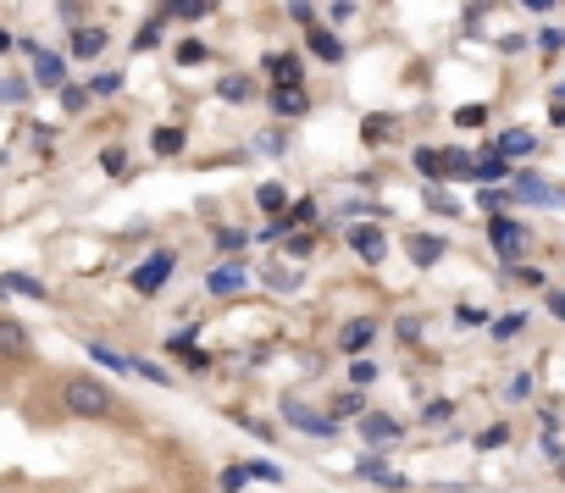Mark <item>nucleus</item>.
I'll return each instance as SVG.
<instances>
[{"label": "nucleus", "instance_id": "f257e3e1", "mask_svg": "<svg viewBox=\"0 0 565 493\" xmlns=\"http://www.w3.org/2000/svg\"><path fill=\"white\" fill-rule=\"evenodd\" d=\"M61 405L73 410V416H89V421L117 416V399H111V388L100 377H73V383L61 388Z\"/></svg>", "mask_w": 565, "mask_h": 493}, {"label": "nucleus", "instance_id": "f03ea898", "mask_svg": "<svg viewBox=\"0 0 565 493\" xmlns=\"http://www.w3.org/2000/svg\"><path fill=\"white\" fill-rule=\"evenodd\" d=\"M488 239H493V250L505 255V261H516V255H527V228H521V222H510V217H493L488 222Z\"/></svg>", "mask_w": 565, "mask_h": 493}, {"label": "nucleus", "instance_id": "7ed1b4c3", "mask_svg": "<svg viewBox=\"0 0 565 493\" xmlns=\"http://www.w3.org/2000/svg\"><path fill=\"white\" fill-rule=\"evenodd\" d=\"M283 416H289L294 427H305L311 438H338V421H333V416H316V410H305L300 399H283Z\"/></svg>", "mask_w": 565, "mask_h": 493}, {"label": "nucleus", "instance_id": "20e7f679", "mask_svg": "<svg viewBox=\"0 0 565 493\" xmlns=\"http://www.w3.org/2000/svg\"><path fill=\"white\" fill-rule=\"evenodd\" d=\"M167 272H172V250H156L145 266H139V272H133V289H139V294H156L161 283H167Z\"/></svg>", "mask_w": 565, "mask_h": 493}, {"label": "nucleus", "instance_id": "39448f33", "mask_svg": "<svg viewBox=\"0 0 565 493\" xmlns=\"http://www.w3.org/2000/svg\"><path fill=\"white\" fill-rule=\"evenodd\" d=\"M349 250H355V255H361V261H383V255H388V239H383V233H377V228H366V222H361V228H349Z\"/></svg>", "mask_w": 565, "mask_h": 493}, {"label": "nucleus", "instance_id": "423d86ee", "mask_svg": "<svg viewBox=\"0 0 565 493\" xmlns=\"http://www.w3.org/2000/svg\"><path fill=\"white\" fill-rule=\"evenodd\" d=\"M372 338H377V322H372V316H355V322H349L344 333H338V349H344V355H361V349L372 344Z\"/></svg>", "mask_w": 565, "mask_h": 493}, {"label": "nucleus", "instance_id": "0eeeda50", "mask_svg": "<svg viewBox=\"0 0 565 493\" xmlns=\"http://www.w3.org/2000/svg\"><path fill=\"white\" fill-rule=\"evenodd\" d=\"M0 355H6V361H23L28 355V327L12 322V316H0Z\"/></svg>", "mask_w": 565, "mask_h": 493}, {"label": "nucleus", "instance_id": "6e6552de", "mask_svg": "<svg viewBox=\"0 0 565 493\" xmlns=\"http://www.w3.org/2000/svg\"><path fill=\"white\" fill-rule=\"evenodd\" d=\"M505 156H499V145H488V150H482V156H471V178H482V183H499V178H505Z\"/></svg>", "mask_w": 565, "mask_h": 493}, {"label": "nucleus", "instance_id": "1a4fd4ad", "mask_svg": "<svg viewBox=\"0 0 565 493\" xmlns=\"http://www.w3.org/2000/svg\"><path fill=\"white\" fill-rule=\"evenodd\" d=\"M361 438H366V444H394V438H399V421L394 416H377V410H372V416H361Z\"/></svg>", "mask_w": 565, "mask_h": 493}, {"label": "nucleus", "instance_id": "9d476101", "mask_svg": "<svg viewBox=\"0 0 565 493\" xmlns=\"http://www.w3.org/2000/svg\"><path fill=\"white\" fill-rule=\"evenodd\" d=\"M205 289H211V294H239L244 289V266H211Z\"/></svg>", "mask_w": 565, "mask_h": 493}, {"label": "nucleus", "instance_id": "9b49d317", "mask_svg": "<svg viewBox=\"0 0 565 493\" xmlns=\"http://www.w3.org/2000/svg\"><path fill=\"white\" fill-rule=\"evenodd\" d=\"M438 255H444V239H433V233H410V261L416 266H438Z\"/></svg>", "mask_w": 565, "mask_h": 493}, {"label": "nucleus", "instance_id": "f8f14e48", "mask_svg": "<svg viewBox=\"0 0 565 493\" xmlns=\"http://www.w3.org/2000/svg\"><path fill=\"white\" fill-rule=\"evenodd\" d=\"M272 106L283 111V117H300V111L311 106V100H305V89H300V84H277V89H272Z\"/></svg>", "mask_w": 565, "mask_h": 493}, {"label": "nucleus", "instance_id": "ddd939ff", "mask_svg": "<svg viewBox=\"0 0 565 493\" xmlns=\"http://www.w3.org/2000/svg\"><path fill=\"white\" fill-rule=\"evenodd\" d=\"M532 150H538V139H532L527 128H510V133H499V156H532Z\"/></svg>", "mask_w": 565, "mask_h": 493}, {"label": "nucleus", "instance_id": "4468645a", "mask_svg": "<svg viewBox=\"0 0 565 493\" xmlns=\"http://www.w3.org/2000/svg\"><path fill=\"white\" fill-rule=\"evenodd\" d=\"M516 194L521 200H538V205H565V194L549 189V183H538V178H516Z\"/></svg>", "mask_w": 565, "mask_h": 493}, {"label": "nucleus", "instance_id": "2eb2a0df", "mask_svg": "<svg viewBox=\"0 0 565 493\" xmlns=\"http://www.w3.org/2000/svg\"><path fill=\"white\" fill-rule=\"evenodd\" d=\"M0 294H28V300H45V283H34V277H23V272H0Z\"/></svg>", "mask_w": 565, "mask_h": 493}, {"label": "nucleus", "instance_id": "dca6fc26", "mask_svg": "<svg viewBox=\"0 0 565 493\" xmlns=\"http://www.w3.org/2000/svg\"><path fill=\"white\" fill-rule=\"evenodd\" d=\"M34 78H39V84H61V56L34 50Z\"/></svg>", "mask_w": 565, "mask_h": 493}, {"label": "nucleus", "instance_id": "f3484780", "mask_svg": "<svg viewBox=\"0 0 565 493\" xmlns=\"http://www.w3.org/2000/svg\"><path fill=\"white\" fill-rule=\"evenodd\" d=\"M311 50H316L322 61H338V56H344V45L333 39V28H316V34H311Z\"/></svg>", "mask_w": 565, "mask_h": 493}, {"label": "nucleus", "instance_id": "a211bd4d", "mask_svg": "<svg viewBox=\"0 0 565 493\" xmlns=\"http://www.w3.org/2000/svg\"><path fill=\"white\" fill-rule=\"evenodd\" d=\"M89 355H95L100 366H111V372H133V355H117V349H106V344H89Z\"/></svg>", "mask_w": 565, "mask_h": 493}, {"label": "nucleus", "instance_id": "6ab92c4d", "mask_svg": "<svg viewBox=\"0 0 565 493\" xmlns=\"http://www.w3.org/2000/svg\"><path fill=\"white\" fill-rule=\"evenodd\" d=\"M150 145H156V156H178V150H183V128H161Z\"/></svg>", "mask_w": 565, "mask_h": 493}, {"label": "nucleus", "instance_id": "aec40b11", "mask_svg": "<svg viewBox=\"0 0 565 493\" xmlns=\"http://www.w3.org/2000/svg\"><path fill=\"white\" fill-rule=\"evenodd\" d=\"M289 222H316V200H294L289 211H283V228H289Z\"/></svg>", "mask_w": 565, "mask_h": 493}, {"label": "nucleus", "instance_id": "412c9836", "mask_svg": "<svg viewBox=\"0 0 565 493\" xmlns=\"http://www.w3.org/2000/svg\"><path fill=\"white\" fill-rule=\"evenodd\" d=\"M100 45H106V34H95V28H89V34H73L78 56H100Z\"/></svg>", "mask_w": 565, "mask_h": 493}, {"label": "nucleus", "instance_id": "4be33fe9", "mask_svg": "<svg viewBox=\"0 0 565 493\" xmlns=\"http://www.w3.org/2000/svg\"><path fill=\"white\" fill-rule=\"evenodd\" d=\"M244 482H250V471H244V466H228V471L217 477V488H222V493H239Z\"/></svg>", "mask_w": 565, "mask_h": 493}, {"label": "nucleus", "instance_id": "5701e85b", "mask_svg": "<svg viewBox=\"0 0 565 493\" xmlns=\"http://www.w3.org/2000/svg\"><path fill=\"white\" fill-rule=\"evenodd\" d=\"M361 410H366V405H361V394H355V388L333 399V416H361Z\"/></svg>", "mask_w": 565, "mask_h": 493}, {"label": "nucleus", "instance_id": "b1692460", "mask_svg": "<svg viewBox=\"0 0 565 493\" xmlns=\"http://www.w3.org/2000/svg\"><path fill=\"white\" fill-rule=\"evenodd\" d=\"M289 205V194L277 189V183H261V211H283Z\"/></svg>", "mask_w": 565, "mask_h": 493}, {"label": "nucleus", "instance_id": "393cba45", "mask_svg": "<svg viewBox=\"0 0 565 493\" xmlns=\"http://www.w3.org/2000/svg\"><path fill=\"white\" fill-rule=\"evenodd\" d=\"M211 0H172V17H205Z\"/></svg>", "mask_w": 565, "mask_h": 493}, {"label": "nucleus", "instance_id": "a878e982", "mask_svg": "<svg viewBox=\"0 0 565 493\" xmlns=\"http://www.w3.org/2000/svg\"><path fill=\"white\" fill-rule=\"evenodd\" d=\"M388 133H394V122L388 117H366V139H372V145H383Z\"/></svg>", "mask_w": 565, "mask_h": 493}, {"label": "nucleus", "instance_id": "bb28decb", "mask_svg": "<svg viewBox=\"0 0 565 493\" xmlns=\"http://www.w3.org/2000/svg\"><path fill=\"white\" fill-rule=\"evenodd\" d=\"M510 438V427H488V433H477V449H499Z\"/></svg>", "mask_w": 565, "mask_h": 493}, {"label": "nucleus", "instance_id": "cd10ccee", "mask_svg": "<svg viewBox=\"0 0 565 493\" xmlns=\"http://www.w3.org/2000/svg\"><path fill=\"white\" fill-rule=\"evenodd\" d=\"M244 471H250V477H261V482H277V477H283V471H277L272 460H250Z\"/></svg>", "mask_w": 565, "mask_h": 493}, {"label": "nucleus", "instance_id": "c85d7f7f", "mask_svg": "<svg viewBox=\"0 0 565 493\" xmlns=\"http://www.w3.org/2000/svg\"><path fill=\"white\" fill-rule=\"evenodd\" d=\"M416 167L427 172V178H444V172H438V150H416Z\"/></svg>", "mask_w": 565, "mask_h": 493}, {"label": "nucleus", "instance_id": "c756f323", "mask_svg": "<svg viewBox=\"0 0 565 493\" xmlns=\"http://www.w3.org/2000/svg\"><path fill=\"white\" fill-rule=\"evenodd\" d=\"M560 45H565L560 28H543V34H538V50H543V56H549V50H560Z\"/></svg>", "mask_w": 565, "mask_h": 493}, {"label": "nucleus", "instance_id": "7c9ffc66", "mask_svg": "<svg viewBox=\"0 0 565 493\" xmlns=\"http://www.w3.org/2000/svg\"><path fill=\"white\" fill-rule=\"evenodd\" d=\"M505 394H510V399H527V394H532V377H527V372H516V377H510V388H505Z\"/></svg>", "mask_w": 565, "mask_h": 493}, {"label": "nucleus", "instance_id": "2f4dec72", "mask_svg": "<svg viewBox=\"0 0 565 493\" xmlns=\"http://www.w3.org/2000/svg\"><path fill=\"white\" fill-rule=\"evenodd\" d=\"M289 255H294V261H305V255H311V233H294V239H289Z\"/></svg>", "mask_w": 565, "mask_h": 493}, {"label": "nucleus", "instance_id": "473e14b6", "mask_svg": "<svg viewBox=\"0 0 565 493\" xmlns=\"http://www.w3.org/2000/svg\"><path fill=\"white\" fill-rule=\"evenodd\" d=\"M521 333V316H505V322H493V338H516Z\"/></svg>", "mask_w": 565, "mask_h": 493}, {"label": "nucleus", "instance_id": "72a5a7b5", "mask_svg": "<svg viewBox=\"0 0 565 493\" xmlns=\"http://www.w3.org/2000/svg\"><path fill=\"white\" fill-rule=\"evenodd\" d=\"M455 122H460V128H477V122H488V111H482V106H466Z\"/></svg>", "mask_w": 565, "mask_h": 493}, {"label": "nucleus", "instance_id": "f704fd0d", "mask_svg": "<svg viewBox=\"0 0 565 493\" xmlns=\"http://www.w3.org/2000/svg\"><path fill=\"white\" fill-rule=\"evenodd\" d=\"M95 89H100V95H117L122 78H117V73H100V78H95Z\"/></svg>", "mask_w": 565, "mask_h": 493}, {"label": "nucleus", "instance_id": "c9c22d12", "mask_svg": "<svg viewBox=\"0 0 565 493\" xmlns=\"http://www.w3.org/2000/svg\"><path fill=\"white\" fill-rule=\"evenodd\" d=\"M222 95H228V100H244V95H250V84H244V78H228V84H222Z\"/></svg>", "mask_w": 565, "mask_h": 493}, {"label": "nucleus", "instance_id": "e433bc0d", "mask_svg": "<svg viewBox=\"0 0 565 493\" xmlns=\"http://www.w3.org/2000/svg\"><path fill=\"white\" fill-rule=\"evenodd\" d=\"M217 244H222V250H239L244 233H239V228H222V233H217Z\"/></svg>", "mask_w": 565, "mask_h": 493}, {"label": "nucleus", "instance_id": "4c0bfd02", "mask_svg": "<svg viewBox=\"0 0 565 493\" xmlns=\"http://www.w3.org/2000/svg\"><path fill=\"white\" fill-rule=\"evenodd\" d=\"M106 172H111V178H122V172H128V167H122V150H106Z\"/></svg>", "mask_w": 565, "mask_h": 493}, {"label": "nucleus", "instance_id": "58836bf2", "mask_svg": "<svg viewBox=\"0 0 565 493\" xmlns=\"http://www.w3.org/2000/svg\"><path fill=\"white\" fill-rule=\"evenodd\" d=\"M549 311H554V316H560V322H565V294H549Z\"/></svg>", "mask_w": 565, "mask_h": 493}, {"label": "nucleus", "instance_id": "ea45409f", "mask_svg": "<svg viewBox=\"0 0 565 493\" xmlns=\"http://www.w3.org/2000/svg\"><path fill=\"white\" fill-rule=\"evenodd\" d=\"M521 6H527V12H549V0H521Z\"/></svg>", "mask_w": 565, "mask_h": 493}]
</instances>
